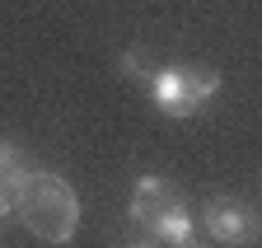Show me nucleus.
<instances>
[{"label": "nucleus", "mask_w": 262, "mask_h": 248, "mask_svg": "<svg viewBox=\"0 0 262 248\" xmlns=\"http://www.w3.org/2000/svg\"><path fill=\"white\" fill-rule=\"evenodd\" d=\"M126 211H131V220H136V225L150 230L155 243H164V248L192 243V215H187V206L178 201V192H173L169 178H155V173L136 178Z\"/></svg>", "instance_id": "nucleus-2"}, {"label": "nucleus", "mask_w": 262, "mask_h": 248, "mask_svg": "<svg viewBox=\"0 0 262 248\" xmlns=\"http://www.w3.org/2000/svg\"><path fill=\"white\" fill-rule=\"evenodd\" d=\"M126 248H159L155 239H136V243H126Z\"/></svg>", "instance_id": "nucleus-8"}, {"label": "nucleus", "mask_w": 262, "mask_h": 248, "mask_svg": "<svg viewBox=\"0 0 262 248\" xmlns=\"http://www.w3.org/2000/svg\"><path fill=\"white\" fill-rule=\"evenodd\" d=\"M150 99L169 117H192L220 94V71L211 66H159L150 71Z\"/></svg>", "instance_id": "nucleus-3"}, {"label": "nucleus", "mask_w": 262, "mask_h": 248, "mask_svg": "<svg viewBox=\"0 0 262 248\" xmlns=\"http://www.w3.org/2000/svg\"><path fill=\"white\" fill-rule=\"evenodd\" d=\"M202 225H206V234H211L215 243H225V248H248V243L257 239V230H262L257 211H253L248 201H239V197H211L206 211H202Z\"/></svg>", "instance_id": "nucleus-4"}, {"label": "nucleus", "mask_w": 262, "mask_h": 248, "mask_svg": "<svg viewBox=\"0 0 262 248\" xmlns=\"http://www.w3.org/2000/svg\"><path fill=\"white\" fill-rule=\"evenodd\" d=\"M10 215H14V201H10L5 192H0V225H5V220H10Z\"/></svg>", "instance_id": "nucleus-7"}, {"label": "nucleus", "mask_w": 262, "mask_h": 248, "mask_svg": "<svg viewBox=\"0 0 262 248\" xmlns=\"http://www.w3.org/2000/svg\"><path fill=\"white\" fill-rule=\"evenodd\" d=\"M117 71H122L126 80H136V75H150V61H145V52H141V47H131V52H122V56H117Z\"/></svg>", "instance_id": "nucleus-6"}, {"label": "nucleus", "mask_w": 262, "mask_h": 248, "mask_svg": "<svg viewBox=\"0 0 262 248\" xmlns=\"http://www.w3.org/2000/svg\"><path fill=\"white\" fill-rule=\"evenodd\" d=\"M183 248H196V243H183Z\"/></svg>", "instance_id": "nucleus-9"}, {"label": "nucleus", "mask_w": 262, "mask_h": 248, "mask_svg": "<svg viewBox=\"0 0 262 248\" xmlns=\"http://www.w3.org/2000/svg\"><path fill=\"white\" fill-rule=\"evenodd\" d=\"M14 215L24 220V230L42 243H71L80 230V197L75 188L52 169H28L24 183L14 188Z\"/></svg>", "instance_id": "nucleus-1"}, {"label": "nucleus", "mask_w": 262, "mask_h": 248, "mask_svg": "<svg viewBox=\"0 0 262 248\" xmlns=\"http://www.w3.org/2000/svg\"><path fill=\"white\" fill-rule=\"evenodd\" d=\"M24 173H28L24 150H19L14 141H0V192H5L10 201H14V188L24 183Z\"/></svg>", "instance_id": "nucleus-5"}]
</instances>
